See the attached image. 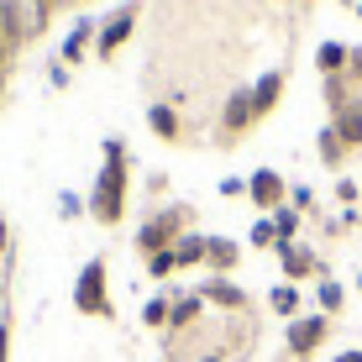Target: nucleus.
Instances as JSON below:
<instances>
[{"mask_svg": "<svg viewBox=\"0 0 362 362\" xmlns=\"http://www.w3.org/2000/svg\"><path fill=\"white\" fill-rule=\"evenodd\" d=\"M100 173H95V194H90V216L100 226H121V216H127V173H132V158H127V142L121 136H105L100 142Z\"/></svg>", "mask_w": 362, "mask_h": 362, "instance_id": "1", "label": "nucleus"}, {"mask_svg": "<svg viewBox=\"0 0 362 362\" xmlns=\"http://www.w3.org/2000/svg\"><path fill=\"white\" fill-rule=\"evenodd\" d=\"M0 84H6V74H0Z\"/></svg>", "mask_w": 362, "mask_h": 362, "instance_id": "32", "label": "nucleus"}, {"mask_svg": "<svg viewBox=\"0 0 362 362\" xmlns=\"http://www.w3.org/2000/svg\"><path fill=\"white\" fill-rule=\"evenodd\" d=\"M64 6H90V0H64Z\"/></svg>", "mask_w": 362, "mask_h": 362, "instance_id": "30", "label": "nucleus"}, {"mask_svg": "<svg viewBox=\"0 0 362 362\" xmlns=\"http://www.w3.org/2000/svg\"><path fill=\"white\" fill-rule=\"evenodd\" d=\"M284 194H289V189H284V179H279L273 168H257L252 179H247V199H252L257 210H279Z\"/></svg>", "mask_w": 362, "mask_h": 362, "instance_id": "8", "label": "nucleus"}, {"mask_svg": "<svg viewBox=\"0 0 362 362\" xmlns=\"http://www.w3.org/2000/svg\"><path fill=\"white\" fill-rule=\"evenodd\" d=\"M257 105H252V90H231V100H226V110H221V142H236L242 132H252L257 127Z\"/></svg>", "mask_w": 362, "mask_h": 362, "instance_id": "5", "label": "nucleus"}, {"mask_svg": "<svg viewBox=\"0 0 362 362\" xmlns=\"http://www.w3.org/2000/svg\"><path fill=\"white\" fill-rule=\"evenodd\" d=\"M147 127L163 136V142H173V136H179V110H173V105H153V110H147Z\"/></svg>", "mask_w": 362, "mask_h": 362, "instance_id": "16", "label": "nucleus"}, {"mask_svg": "<svg viewBox=\"0 0 362 362\" xmlns=\"http://www.w3.org/2000/svg\"><path fill=\"white\" fill-rule=\"evenodd\" d=\"M252 247H279V231H273V221H257V226H252Z\"/></svg>", "mask_w": 362, "mask_h": 362, "instance_id": "24", "label": "nucleus"}, {"mask_svg": "<svg viewBox=\"0 0 362 362\" xmlns=\"http://www.w3.org/2000/svg\"><path fill=\"white\" fill-rule=\"evenodd\" d=\"M74 310L79 315H95V320H110V279H105V257H90L79 268V284H74Z\"/></svg>", "mask_w": 362, "mask_h": 362, "instance_id": "3", "label": "nucleus"}, {"mask_svg": "<svg viewBox=\"0 0 362 362\" xmlns=\"http://www.w3.org/2000/svg\"><path fill=\"white\" fill-rule=\"evenodd\" d=\"M331 320L326 315H305V320H289V352L294 357H315V346L326 341Z\"/></svg>", "mask_w": 362, "mask_h": 362, "instance_id": "7", "label": "nucleus"}, {"mask_svg": "<svg viewBox=\"0 0 362 362\" xmlns=\"http://www.w3.org/2000/svg\"><path fill=\"white\" fill-rule=\"evenodd\" d=\"M168 315H173V305H168V299H147V310H142V326H168Z\"/></svg>", "mask_w": 362, "mask_h": 362, "instance_id": "22", "label": "nucleus"}, {"mask_svg": "<svg viewBox=\"0 0 362 362\" xmlns=\"http://www.w3.org/2000/svg\"><path fill=\"white\" fill-rule=\"evenodd\" d=\"M320 305H326V310L341 305V284H320Z\"/></svg>", "mask_w": 362, "mask_h": 362, "instance_id": "25", "label": "nucleus"}, {"mask_svg": "<svg viewBox=\"0 0 362 362\" xmlns=\"http://www.w3.org/2000/svg\"><path fill=\"white\" fill-rule=\"evenodd\" d=\"M336 136H341L346 147H357L362 142V105H336Z\"/></svg>", "mask_w": 362, "mask_h": 362, "instance_id": "13", "label": "nucleus"}, {"mask_svg": "<svg viewBox=\"0 0 362 362\" xmlns=\"http://www.w3.org/2000/svg\"><path fill=\"white\" fill-rule=\"evenodd\" d=\"M305 6H310V0H305Z\"/></svg>", "mask_w": 362, "mask_h": 362, "instance_id": "33", "label": "nucleus"}, {"mask_svg": "<svg viewBox=\"0 0 362 362\" xmlns=\"http://www.w3.org/2000/svg\"><path fill=\"white\" fill-rule=\"evenodd\" d=\"M346 58H352V53H346L341 42H326V47H320V53H315V64H320V74H326V79H336Z\"/></svg>", "mask_w": 362, "mask_h": 362, "instance_id": "17", "label": "nucleus"}, {"mask_svg": "<svg viewBox=\"0 0 362 362\" xmlns=\"http://www.w3.org/2000/svg\"><path fill=\"white\" fill-rule=\"evenodd\" d=\"M132 27H136V0H127V6H116L105 21H100V37H95V58H116L121 47L132 42Z\"/></svg>", "mask_w": 362, "mask_h": 362, "instance_id": "4", "label": "nucleus"}, {"mask_svg": "<svg viewBox=\"0 0 362 362\" xmlns=\"http://www.w3.org/2000/svg\"><path fill=\"white\" fill-rule=\"evenodd\" d=\"M268 305L279 310V315H294V310H299V289H294V284H279V289L268 294Z\"/></svg>", "mask_w": 362, "mask_h": 362, "instance_id": "19", "label": "nucleus"}, {"mask_svg": "<svg viewBox=\"0 0 362 362\" xmlns=\"http://www.w3.org/2000/svg\"><path fill=\"white\" fill-rule=\"evenodd\" d=\"M279 95H284V74L273 69V74H263V79L252 84V105H257V116H268V110L279 105Z\"/></svg>", "mask_w": 362, "mask_h": 362, "instance_id": "12", "label": "nucleus"}, {"mask_svg": "<svg viewBox=\"0 0 362 362\" xmlns=\"http://www.w3.org/2000/svg\"><path fill=\"white\" fill-rule=\"evenodd\" d=\"M336 362H362V352H341V357H336Z\"/></svg>", "mask_w": 362, "mask_h": 362, "instance_id": "28", "label": "nucleus"}, {"mask_svg": "<svg viewBox=\"0 0 362 362\" xmlns=\"http://www.w3.org/2000/svg\"><path fill=\"white\" fill-rule=\"evenodd\" d=\"M6 64H11V47H6V32H0V74H6Z\"/></svg>", "mask_w": 362, "mask_h": 362, "instance_id": "27", "label": "nucleus"}, {"mask_svg": "<svg viewBox=\"0 0 362 362\" xmlns=\"http://www.w3.org/2000/svg\"><path fill=\"white\" fill-rule=\"evenodd\" d=\"M95 37H100V21H90V16L74 21V32L64 37V69H69V64H84V58H90Z\"/></svg>", "mask_w": 362, "mask_h": 362, "instance_id": "9", "label": "nucleus"}, {"mask_svg": "<svg viewBox=\"0 0 362 362\" xmlns=\"http://www.w3.org/2000/svg\"><path fill=\"white\" fill-rule=\"evenodd\" d=\"M273 231H279V242H294V231H299V216L289 205H279L273 210Z\"/></svg>", "mask_w": 362, "mask_h": 362, "instance_id": "20", "label": "nucleus"}, {"mask_svg": "<svg viewBox=\"0 0 362 362\" xmlns=\"http://www.w3.org/2000/svg\"><path fill=\"white\" fill-rule=\"evenodd\" d=\"M189 221H194V210H189V205H168V210H158V216H153V221H142V231H136V252H142V257H153V252H173V242L189 231Z\"/></svg>", "mask_w": 362, "mask_h": 362, "instance_id": "2", "label": "nucleus"}, {"mask_svg": "<svg viewBox=\"0 0 362 362\" xmlns=\"http://www.w3.org/2000/svg\"><path fill=\"white\" fill-rule=\"evenodd\" d=\"M279 257H284V273H289V279H305V273L315 268V257H310L305 247H294V242H279Z\"/></svg>", "mask_w": 362, "mask_h": 362, "instance_id": "15", "label": "nucleus"}, {"mask_svg": "<svg viewBox=\"0 0 362 362\" xmlns=\"http://www.w3.org/2000/svg\"><path fill=\"white\" fill-rule=\"evenodd\" d=\"M320 158H326V163L336 168V163H341V158H346V142H341V136H336L331 127L326 132H320Z\"/></svg>", "mask_w": 362, "mask_h": 362, "instance_id": "21", "label": "nucleus"}, {"mask_svg": "<svg viewBox=\"0 0 362 362\" xmlns=\"http://www.w3.org/2000/svg\"><path fill=\"white\" fill-rule=\"evenodd\" d=\"M6 352H11V326L0 320V362H6Z\"/></svg>", "mask_w": 362, "mask_h": 362, "instance_id": "26", "label": "nucleus"}, {"mask_svg": "<svg viewBox=\"0 0 362 362\" xmlns=\"http://www.w3.org/2000/svg\"><path fill=\"white\" fill-rule=\"evenodd\" d=\"M0 247H6V221H0Z\"/></svg>", "mask_w": 362, "mask_h": 362, "instance_id": "29", "label": "nucleus"}, {"mask_svg": "<svg viewBox=\"0 0 362 362\" xmlns=\"http://www.w3.org/2000/svg\"><path fill=\"white\" fill-rule=\"evenodd\" d=\"M0 32H6V47H11V53H16V47H27L32 37H42V32H37V21L16 6V0H0Z\"/></svg>", "mask_w": 362, "mask_h": 362, "instance_id": "6", "label": "nucleus"}, {"mask_svg": "<svg viewBox=\"0 0 362 362\" xmlns=\"http://www.w3.org/2000/svg\"><path fill=\"white\" fill-rule=\"evenodd\" d=\"M205 362H221V357H205Z\"/></svg>", "mask_w": 362, "mask_h": 362, "instance_id": "31", "label": "nucleus"}, {"mask_svg": "<svg viewBox=\"0 0 362 362\" xmlns=\"http://www.w3.org/2000/svg\"><path fill=\"white\" fill-rule=\"evenodd\" d=\"M205 310V299L199 294H189V299H173V315H168V326H189V320Z\"/></svg>", "mask_w": 362, "mask_h": 362, "instance_id": "18", "label": "nucleus"}, {"mask_svg": "<svg viewBox=\"0 0 362 362\" xmlns=\"http://www.w3.org/2000/svg\"><path fill=\"white\" fill-rule=\"evenodd\" d=\"M357 11H362V6H357Z\"/></svg>", "mask_w": 362, "mask_h": 362, "instance_id": "34", "label": "nucleus"}, {"mask_svg": "<svg viewBox=\"0 0 362 362\" xmlns=\"http://www.w3.org/2000/svg\"><path fill=\"white\" fill-rule=\"evenodd\" d=\"M236 257H242V247H236L231 236H205V263L216 268V273H231Z\"/></svg>", "mask_w": 362, "mask_h": 362, "instance_id": "10", "label": "nucleus"}, {"mask_svg": "<svg viewBox=\"0 0 362 362\" xmlns=\"http://www.w3.org/2000/svg\"><path fill=\"white\" fill-rule=\"evenodd\" d=\"M173 263H179V268H199V263H205V236L184 231L179 242H173Z\"/></svg>", "mask_w": 362, "mask_h": 362, "instance_id": "14", "label": "nucleus"}, {"mask_svg": "<svg viewBox=\"0 0 362 362\" xmlns=\"http://www.w3.org/2000/svg\"><path fill=\"white\" fill-rule=\"evenodd\" d=\"M199 299H205V305H221V310H247V294L226 279H210L205 289H199Z\"/></svg>", "mask_w": 362, "mask_h": 362, "instance_id": "11", "label": "nucleus"}, {"mask_svg": "<svg viewBox=\"0 0 362 362\" xmlns=\"http://www.w3.org/2000/svg\"><path fill=\"white\" fill-rule=\"evenodd\" d=\"M173 268H179V263H173V252H153V257H147V279H168Z\"/></svg>", "mask_w": 362, "mask_h": 362, "instance_id": "23", "label": "nucleus"}]
</instances>
